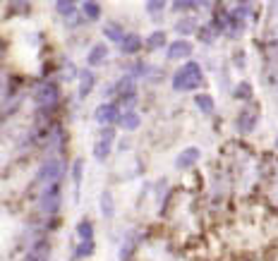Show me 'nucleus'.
Returning <instances> with one entry per match:
<instances>
[{"instance_id": "obj_1", "label": "nucleus", "mask_w": 278, "mask_h": 261, "mask_svg": "<svg viewBox=\"0 0 278 261\" xmlns=\"http://www.w3.org/2000/svg\"><path fill=\"white\" fill-rule=\"evenodd\" d=\"M204 81V74H202V67L199 63H190L182 65L175 74H173V89L175 91H195L197 86H202Z\"/></svg>"}, {"instance_id": "obj_2", "label": "nucleus", "mask_w": 278, "mask_h": 261, "mask_svg": "<svg viewBox=\"0 0 278 261\" xmlns=\"http://www.w3.org/2000/svg\"><path fill=\"white\" fill-rule=\"evenodd\" d=\"M60 201H63V194H60V182H51L46 185L43 194H41V211L53 216L60 211Z\"/></svg>"}, {"instance_id": "obj_3", "label": "nucleus", "mask_w": 278, "mask_h": 261, "mask_svg": "<svg viewBox=\"0 0 278 261\" xmlns=\"http://www.w3.org/2000/svg\"><path fill=\"white\" fill-rule=\"evenodd\" d=\"M63 172H65V165H63V161H58V158H53V161H46L41 168H38L36 182H46V185H51V182H60Z\"/></svg>"}, {"instance_id": "obj_4", "label": "nucleus", "mask_w": 278, "mask_h": 261, "mask_svg": "<svg viewBox=\"0 0 278 261\" xmlns=\"http://www.w3.org/2000/svg\"><path fill=\"white\" fill-rule=\"evenodd\" d=\"M60 96V89H58L53 81H46V84H41L36 91H34V103L41 106V108H48V106H53Z\"/></svg>"}, {"instance_id": "obj_5", "label": "nucleus", "mask_w": 278, "mask_h": 261, "mask_svg": "<svg viewBox=\"0 0 278 261\" xmlns=\"http://www.w3.org/2000/svg\"><path fill=\"white\" fill-rule=\"evenodd\" d=\"M120 108L115 106V103H101L96 113H94V120L99 122V125L108 127V125H115V122H120Z\"/></svg>"}, {"instance_id": "obj_6", "label": "nucleus", "mask_w": 278, "mask_h": 261, "mask_svg": "<svg viewBox=\"0 0 278 261\" xmlns=\"http://www.w3.org/2000/svg\"><path fill=\"white\" fill-rule=\"evenodd\" d=\"M192 53V44L190 41H185V38H177V41H173V44H168V60H182V58H187V55Z\"/></svg>"}, {"instance_id": "obj_7", "label": "nucleus", "mask_w": 278, "mask_h": 261, "mask_svg": "<svg viewBox=\"0 0 278 261\" xmlns=\"http://www.w3.org/2000/svg\"><path fill=\"white\" fill-rule=\"evenodd\" d=\"M199 158H202V151H199L197 146H190V149H185V151L175 158V165L180 168V170H185V168H190V165H195Z\"/></svg>"}, {"instance_id": "obj_8", "label": "nucleus", "mask_w": 278, "mask_h": 261, "mask_svg": "<svg viewBox=\"0 0 278 261\" xmlns=\"http://www.w3.org/2000/svg\"><path fill=\"white\" fill-rule=\"evenodd\" d=\"M142 46H147V44L142 41V36H139V34H134V31H132V34H127V36L122 38L120 51L125 55H134V53H139V51H142Z\"/></svg>"}, {"instance_id": "obj_9", "label": "nucleus", "mask_w": 278, "mask_h": 261, "mask_svg": "<svg viewBox=\"0 0 278 261\" xmlns=\"http://www.w3.org/2000/svg\"><path fill=\"white\" fill-rule=\"evenodd\" d=\"M254 127H257V113L252 108H245L240 115H238V129L247 135V132H252Z\"/></svg>"}, {"instance_id": "obj_10", "label": "nucleus", "mask_w": 278, "mask_h": 261, "mask_svg": "<svg viewBox=\"0 0 278 261\" xmlns=\"http://www.w3.org/2000/svg\"><path fill=\"white\" fill-rule=\"evenodd\" d=\"M48 254H51V244L46 240H41L31 247V252L27 254V259L24 261H48Z\"/></svg>"}, {"instance_id": "obj_11", "label": "nucleus", "mask_w": 278, "mask_h": 261, "mask_svg": "<svg viewBox=\"0 0 278 261\" xmlns=\"http://www.w3.org/2000/svg\"><path fill=\"white\" fill-rule=\"evenodd\" d=\"M106 55H108V46L96 44L91 51H89V55H86V63L91 65V67H96V65H101L103 60H106Z\"/></svg>"}, {"instance_id": "obj_12", "label": "nucleus", "mask_w": 278, "mask_h": 261, "mask_svg": "<svg viewBox=\"0 0 278 261\" xmlns=\"http://www.w3.org/2000/svg\"><path fill=\"white\" fill-rule=\"evenodd\" d=\"M118 125H120L122 129H127V132H134V129L142 125V117H139V113H134V110H127V113H122Z\"/></svg>"}, {"instance_id": "obj_13", "label": "nucleus", "mask_w": 278, "mask_h": 261, "mask_svg": "<svg viewBox=\"0 0 278 261\" xmlns=\"http://www.w3.org/2000/svg\"><path fill=\"white\" fill-rule=\"evenodd\" d=\"M94 74L89 72V70H82L79 72V99H86L89 94H91V89H94Z\"/></svg>"}, {"instance_id": "obj_14", "label": "nucleus", "mask_w": 278, "mask_h": 261, "mask_svg": "<svg viewBox=\"0 0 278 261\" xmlns=\"http://www.w3.org/2000/svg\"><path fill=\"white\" fill-rule=\"evenodd\" d=\"M103 34H106V38H108L111 44H122V38L127 36V34L122 31V27L118 24V22H111V24H106Z\"/></svg>"}, {"instance_id": "obj_15", "label": "nucleus", "mask_w": 278, "mask_h": 261, "mask_svg": "<svg viewBox=\"0 0 278 261\" xmlns=\"http://www.w3.org/2000/svg\"><path fill=\"white\" fill-rule=\"evenodd\" d=\"M113 91H115V94H120V96H127V94H132V91H134V77H132V74H125V77H120V79L113 84Z\"/></svg>"}, {"instance_id": "obj_16", "label": "nucleus", "mask_w": 278, "mask_h": 261, "mask_svg": "<svg viewBox=\"0 0 278 261\" xmlns=\"http://www.w3.org/2000/svg\"><path fill=\"white\" fill-rule=\"evenodd\" d=\"M197 29H199V27H197V19L195 17H182L175 24V31L180 34V36H190V34H195Z\"/></svg>"}, {"instance_id": "obj_17", "label": "nucleus", "mask_w": 278, "mask_h": 261, "mask_svg": "<svg viewBox=\"0 0 278 261\" xmlns=\"http://www.w3.org/2000/svg\"><path fill=\"white\" fill-rule=\"evenodd\" d=\"M166 44H168L166 31H154V34H149V38H147V48H149V51H161Z\"/></svg>"}, {"instance_id": "obj_18", "label": "nucleus", "mask_w": 278, "mask_h": 261, "mask_svg": "<svg viewBox=\"0 0 278 261\" xmlns=\"http://www.w3.org/2000/svg\"><path fill=\"white\" fill-rule=\"evenodd\" d=\"M82 10H84V17L91 19V22H96V19L101 17V5H99L96 0H84Z\"/></svg>"}, {"instance_id": "obj_19", "label": "nucleus", "mask_w": 278, "mask_h": 261, "mask_svg": "<svg viewBox=\"0 0 278 261\" xmlns=\"http://www.w3.org/2000/svg\"><path fill=\"white\" fill-rule=\"evenodd\" d=\"M195 103H197V108L202 110V113H206V115H211L213 108H216V103H213V99L209 94H197Z\"/></svg>"}, {"instance_id": "obj_20", "label": "nucleus", "mask_w": 278, "mask_h": 261, "mask_svg": "<svg viewBox=\"0 0 278 261\" xmlns=\"http://www.w3.org/2000/svg\"><path fill=\"white\" fill-rule=\"evenodd\" d=\"M56 12L63 17H72L77 12V5H74V0H56Z\"/></svg>"}, {"instance_id": "obj_21", "label": "nucleus", "mask_w": 278, "mask_h": 261, "mask_svg": "<svg viewBox=\"0 0 278 261\" xmlns=\"http://www.w3.org/2000/svg\"><path fill=\"white\" fill-rule=\"evenodd\" d=\"M111 144H113V142L99 139V142H96V146H94V158H99V161H106V158L111 156Z\"/></svg>"}, {"instance_id": "obj_22", "label": "nucleus", "mask_w": 278, "mask_h": 261, "mask_svg": "<svg viewBox=\"0 0 278 261\" xmlns=\"http://www.w3.org/2000/svg\"><path fill=\"white\" fill-rule=\"evenodd\" d=\"M101 213L103 218H111L113 213H115V206H113V197H111V192L106 189L101 194Z\"/></svg>"}, {"instance_id": "obj_23", "label": "nucleus", "mask_w": 278, "mask_h": 261, "mask_svg": "<svg viewBox=\"0 0 278 261\" xmlns=\"http://www.w3.org/2000/svg\"><path fill=\"white\" fill-rule=\"evenodd\" d=\"M77 235H79L82 240H94V223L91 221H79V225H77Z\"/></svg>"}, {"instance_id": "obj_24", "label": "nucleus", "mask_w": 278, "mask_h": 261, "mask_svg": "<svg viewBox=\"0 0 278 261\" xmlns=\"http://www.w3.org/2000/svg\"><path fill=\"white\" fill-rule=\"evenodd\" d=\"M91 254H94V240H82V244L74 249V256H77V259L91 256Z\"/></svg>"}, {"instance_id": "obj_25", "label": "nucleus", "mask_w": 278, "mask_h": 261, "mask_svg": "<svg viewBox=\"0 0 278 261\" xmlns=\"http://www.w3.org/2000/svg\"><path fill=\"white\" fill-rule=\"evenodd\" d=\"M82 175H84V161L77 158V161L72 163V178H74V187L77 189L82 187Z\"/></svg>"}, {"instance_id": "obj_26", "label": "nucleus", "mask_w": 278, "mask_h": 261, "mask_svg": "<svg viewBox=\"0 0 278 261\" xmlns=\"http://www.w3.org/2000/svg\"><path fill=\"white\" fill-rule=\"evenodd\" d=\"M192 8H199V0H173V10H177V12H185Z\"/></svg>"}, {"instance_id": "obj_27", "label": "nucleus", "mask_w": 278, "mask_h": 261, "mask_svg": "<svg viewBox=\"0 0 278 261\" xmlns=\"http://www.w3.org/2000/svg\"><path fill=\"white\" fill-rule=\"evenodd\" d=\"M166 5H168V0H147V12L156 15V12H161Z\"/></svg>"}, {"instance_id": "obj_28", "label": "nucleus", "mask_w": 278, "mask_h": 261, "mask_svg": "<svg viewBox=\"0 0 278 261\" xmlns=\"http://www.w3.org/2000/svg\"><path fill=\"white\" fill-rule=\"evenodd\" d=\"M216 34H218V31H216L213 27H209V29H206V27H204V29H199V38H202L204 44H211Z\"/></svg>"}, {"instance_id": "obj_29", "label": "nucleus", "mask_w": 278, "mask_h": 261, "mask_svg": "<svg viewBox=\"0 0 278 261\" xmlns=\"http://www.w3.org/2000/svg\"><path fill=\"white\" fill-rule=\"evenodd\" d=\"M235 96H238V99H252V86L242 81L240 86H238V91H235Z\"/></svg>"}, {"instance_id": "obj_30", "label": "nucleus", "mask_w": 278, "mask_h": 261, "mask_svg": "<svg viewBox=\"0 0 278 261\" xmlns=\"http://www.w3.org/2000/svg\"><path fill=\"white\" fill-rule=\"evenodd\" d=\"M101 139H106V142H113V139H115V129H113V125L103 127V129H101Z\"/></svg>"}, {"instance_id": "obj_31", "label": "nucleus", "mask_w": 278, "mask_h": 261, "mask_svg": "<svg viewBox=\"0 0 278 261\" xmlns=\"http://www.w3.org/2000/svg\"><path fill=\"white\" fill-rule=\"evenodd\" d=\"M139 74H147V65H144V63H134V65H132V77H139Z\"/></svg>"}, {"instance_id": "obj_32", "label": "nucleus", "mask_w": 278, "mask_h": 261, "mask_svg": "<svg viewBox=\"0 0 278 261\" xmlns=\"http://www.w3.org/2000/svg\"><path fill=\"white\" fill-rule=\"evenodd\" d=\"M206 5H211V0H199V8H206Z\"/></svg>"}, {"instance_id": "obj_33", "label": "nucleus", "mask_w": 278, "mask_h": 261, "mask_svg": "<svg viewBox=\"0 0 278 261\" xmlns=\"http://www.w3.org/2000/svg\"><path fill=\"white\" fill-rule=\"evenodd\" d=\"M74 3H77V0H74Z\"/></svg>"}]
</instances>
